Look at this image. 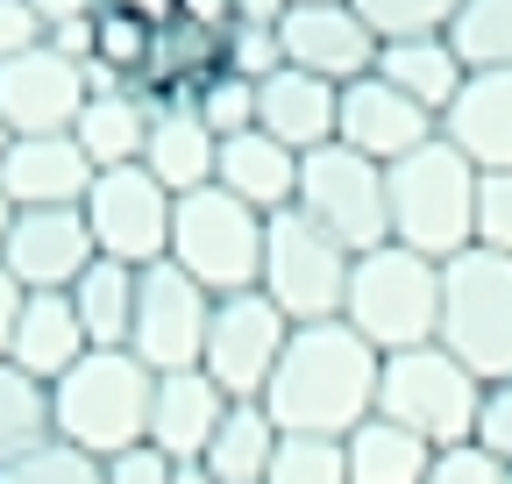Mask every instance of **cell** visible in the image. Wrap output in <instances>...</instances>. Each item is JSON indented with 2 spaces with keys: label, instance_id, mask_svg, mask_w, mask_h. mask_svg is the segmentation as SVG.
Returning <instances> with one entry per match:
<instances>
[{
  "label": "cell",
  "instance_id": "1",
  "mask_svg": "<svg viewBox=\"0 0 512 484\" xmlns=\"http://www.w3.org/2000/svg\"><path fill=\"white\" fill-rule=\"evenodd\" d=\"M377 371H384V356L349 321H306V328H292L278 371L264 385V413L278 420V435L342 442L377 413Z\"/></svg>",
  "mask_w": 512,
  "mask_h": 484
},
{
  "label": "cell",
  "instance_id": "2",
  "mask_svg": "<svg viewBox=\"0 0 512 484\" xmlns=\"http://www.w3.org/2000/svg\"><path fill=\"white\" fill-rule=\"evenodd\" d=\"M150 399H157L150 363H136L128 349H86L50 385V435L107 463L121 449L150 442Z\"/></svg>",
  "mask_w": 512,
  "mask_h": 484
},
{
  "label": "cell",
  "instance_id": "3",
  "mask_svg": "<svg viewBox=\"0 0 512 484\" xmlns=\"http://www.w3.org/2000/svg\"><path fill=\"white\" fill-rule=\"evenodd\" d=\"M342 321L377 349L399 356L441 335V264L406 250V242H377V250L349 257V292H342Z\"/></svg>",
  "mask_w": 512,
  "mask_h": 484
},
{
  "label": "cell",
  "instance_id": "4",
  "mask_svg": "<svg viewBox=\"0 0 512 484\" xmlns=\"http://www.w3.org/2000/svg\"><path fill=\"white\" fill-rule=\"evenodd\" d=\"M384 200H392V242L448 264L470 250V221H477V164L434 136L427 150L399 157L384 171Z\"/></svg>",
  "mask_w": 512,
  "mask_h": 484
},
{
  "label": "cell",
  "instance_id": "5",
  "mask_svg": "<svg viewBox=\"0 0 512 484\" xmlns=\"http://www.w3.org/2000/svg\"><path fill=\"white\" fill-rule=\"evenodd\" d=\"M434 342L484 385L512 378V257L470 242L463 257L441 264V335Z\"/></svg>",
  "mask_w": 512,
  "mask_h": 484
},
{
  "label": "cell",
  "instance_id": "6",
  "mask_svg": "<svg viewBox=\"0 0 512 484\" xmlns=\"http://www.w3.org/2000/svg\"><path fill=\"white\" fill-rule=\"evenodd\" d=\"M477 406H484V378H470L441 342L399 349L377 371V413L399 420L406 435H420L427 449H463L477 442Z\"/></svg>",
  "mask_w": 512,
  "mask_h": 484
},
{
  "label": "cell",
  "instance_id": "7",
  "mask_svg": "<svg viewBox=\"0 0 512 484\" xmlns=\"http://www.w3.org/2000/svg\"><path fill=\"white\" fill-rule=\"evenodd\" d=\"M171 264L192 285H207L214 299L256 292V271H264V214L242 207L221 186L171 200Z\"/></svg>",
  "mask_w": 512,
  "mask_h": 484
},
{
  "label": "cell",
  "instance_id": "8",
  "mask_svg": "<svg viewBox=\"0 0 512 484\" xmlns=\"http://www.w3.org/2000/svg\"><path fill=\"white\" fill-rule=\"evenodd\" d=\"M256 292L271 307L306 328V321H342V292H349V250L335 235H320L299 207L264 221V271H256Z\"/></svg>",
  "mask_w": 512,
  "mask_h": 484
},
{
  "label": "cell",
  "instance_id": "9",
  "mask_svg": "<svg viewBox=\"0 0 512 484\" xmlns=\"http://www.w3.org/2000/svg\"><path fill=\"white\" fill-rule=\"evenodd\" d=\"M320 235H335L349 257L392 242V200H384V164H370L349 143L306 150L299 157V200H292Z\"/></svg>",
  "mask_w": 512,
  "mask_h": 484
},
{
  "label": "cell",
  "instance_id": "10",
  "mask_svg": "<svg viewBox=\"0 0 512 484\" xmlns=\"http://www.w3.org/2000/svg\"><path fill=\"white\" fill-rule=\"evenodd\" d=\"M86 228H93V250L107 264L128 271H150L171 257V193L143 164H121V171H93V193H86Z\"/></svg>",
  "mask_w": 512,
  "mask_h": 484
},
{
  "label": "cell",
  "instance_id": "11",
  "mask_svg": "<svg viewBox=\"0 0 512 484\" xmlns=\"http://www.w3.org/2000/svg\"><path fill=\"white\" fill-rule=\"evenodd\" d=\"M207 321H214V292L192 285L171 257L136 271V328H128V356L150 371H200L207 349Z\"/></svg>",
  "mask_w": 512,
  "mask_h": 484
},
{
  "label": "cell",
  "instance_id": "12",
  "mask_svg": "<svg viewBox=\"0 0 512 484\" xmlns=\"http://www.w3.org/2000/svg\"><path fill=\"white\" fill-rule=\"evenodd\" d=\"M285 342H292V321L271 307L264 292H228V299H214L200 371H207L228 399H264V385H271V371H278Z\"/></svg>",
  "mask_w": 512,
  "mask_h": 484
},
{
  "label": "cell",
  "instance_id": "13",
  "mask_svg": "<svg viewBox=\"0 0 512 484\" xmlns=\"http://www.w3.org/2000/svg\"><path fill=\"white\" fill-rule=\"evenodd\" d=\"M86 114V65L50 43L0 65V129L8 136H72Z\"/></svg>",
  "mask_w": 512,
  "mask_h": 484
},
{
  "label": "cell",
  "instance_id": "14",
  "mask_svg": "<svg viewBox=\"0 0 512 484\" xmlns=\"http://www.w3.org/2000/svg\"><path fill=\"white\" fill-rule=\"evenodd\" d=\"M93 257L100 250L79 207H15L8 242H0V271L22 292H72Z\"/></svg>",
  "mask_w": 512,
  "mask_h": 484
},
{
  "label": "cell",
  "instance_id": "15",
  "mask_svg": "<svg viewBox=\"0 0 512 484\" xmlns=\"http://www.w3.org/2000/svg\"><path fill=\"white\" fill-rule=\"evenodd\" d=\"M434 136H441V121H434L420 100H406L399 86H384L377 72H370V79H349L342 100H335V143L363 150V157L384 164V171H392L399 157H413V150H427Z\"/></svg>",
  "mask_w": 512,
  "mask_h": 484
},
{
  "label": "cell",
  "instance_id": "16",
  "mask_svg": "<svg viewBox=\"0 0 512 484\" xmlns=\"http://www.w3.org/2000/svg\"><path fill=\"white\" fill-rule=\"evenodd\" d=\"M285 65L292 72H313V79H328V86H349V79H370L377 72V36L370 22L349 8V0H328V8H292L285 29Z\"/></svg>",
  "mask_w": 512,
  "mask_h": 484
},
{
  "label": "cell",
  "instance_id": "17",
  "mask_svg": "<svg viewBox=\"0 0 512 484\" xmlns=\"http://www.w3.org/2000/svg\"><path fill=\"white\" fill-rule=\"evenodd\" d=\"M0 193L8 207H86L93 164L72 136H15L0 150Z\"/></svg>",
  "mask_w": 512,
  "mask_h": 484
},
{
  "label": "cell",
  "instance_id": "18",
  "mask_svg": "<svg viewBox=\"0 0 512 484\" xmlns=\"http://www.w3.org/2000/svg\"><path fill=\"white\" fill-rule=\"evenodd\" d=\"M235 399L207 378V371H164L157 399H150V449H164L171 463H200L207 442L221 435V413Z\"/></svg>",
  "mask_w": 512,
  "mask_h": 484
},
{
  "label": "cell",
  "instance_id": "19",
  "mask_svg": "<svg viewBox=\"0 0 512 484\" xmlns=\"http://www.w3.org/2000/svg\"><path fill=\"white\" fill-rule=\"evenodd\" d=\"M441 136L477 171H512V65L505 72H470L463 93L441 114Z\"/></svg>",
  "mask_w": 512,
  "mask_h": 484
},
{
  "label": "cell",
  "instance_id": "20",
  "mask_svg": "<svg viewBox=\"0 0 512 484\" xmlns=\"http://www.w3.org/2000/svg\"><path fill=\"white\" fill-rule=\"evenodd\" d=\"M335 100H342V86L285 65V72H271L264 86H256V129L278 136L292 157L328 150V143H335Z\"/></svg>",
  "mask_w": 512,
  "mask_h": 484
},
{
  "label": "cell",
  "instance_id": "21",
  "mask_svg": "<svg viewBox=\"0 0 512 484\" xmlns=\"http://www.w3.org/2000/svg\"><path fill=\"white\" fill-rule=\"evenodd\" d=\"M214 186L235 193L242 207H256V214L271 221V214H285V207L299 200V157H292L278 136H264V129H242V136L221 143Z\"/></svg>",
  "mask_w": 512,
  "mask_h": 484
},
{
  "label": "cell",
  "instance_id": "22",
  "mask_svg": "<svg viewBox=\"0 0 512 484\" xmlns=\"http://www.w3.org/2000/svg\"><path fill=\"white\" fill-rule=\"evenodd\" d=\"M214 164H221V136L207 129L192 107H157L150 114V143H143V171L171 200L214 186Z\"/></svg>",
  "mask_w": 512,
  "mask_h": 484
},
{
  "label": "cell",
  "instance_id": "23",
  "mask_svg": "<svg viewBox=\"0 0 512 484\" xmlns=\"http://www.w3.org/2000/svg\"><path fill=\"white\" fill-rule=\"evenodd\" d=\"M86 349L93 342H86V328L72 314V292H29L22 299V321H15V342H8L15 371H29L36 385H57Z\"/></svg>",
  "mask_w": 512,
  "mask_h": 484
},
{
  "label": "cell",
  "instance_id": "24",
  "mask_svg": "<svg viewBox=\"0 0 512 484\" xmlns=\"http://www.w3.org/2000/svg\"><path fill=\"white\" fill-rule=\"evenodd\" d=\"M377 79L399 86L406 100H420L434 121L448 114V100L463 93L470 65L456 50H448V36H413V43H377Z\"/></svg>",
  "mask_w": 512,
  "mask_h": 484
},
{
  "label": "cell",
  "instance_id": "25",
  "mask_svg": "<svg viewBox=\"0 0 512 484\" xmlns=\"http://www.w3.org/2000/svg\"><path fill=\"white\" fill-rule=\"evenodd\" d=\"M72 143L86 150L93 171H121V164H143V143H150V107L143 93H86V114H79V129Z\"/></svg>",
  "mask_w": 512,
  "mask_h": 484
},
{
  "label": "cell",
  "instance_id": "26",
  "mask_svg": "<svg viewBox=\"0 0 512 484\" xmlns=\"http://www.w3.org/2000/svg\"><path fill=\"white\" fill-rule=\"evenodd\" d=\"M271 456H278V420L264 413V399H235L221 413V435L207 442L200 463H207L214 484H264Z\"/></svg>",
  "mask_w": 512,
  "mask_h": 484
},
{
  "label": "cell",
  "instance_id": "27",
  "mask_svg": "<svg viewBox=\"0 0 512 484\" xmlns=\"http://www.w3.org/2000/svg\"><path fill=\"white\" fill-rule=\"evenodd\" d=\"M342 456H349V484H420L434 463V449L384 413H370L356 435H342Z\"/></svg>",
  "mask_w": 512,
  "mask_h": 484
},
{
  "label": "cell",
  "instance_id": "28",
  "mask_svg": "<svg viewBox=\"0 0 512 484\" xmlns=\"http://www.w3.org/2000/svg\"><path fill=\"white\" fill-rule=\"evenodd\" d=\"M72 314H79L93 349H128V328H136V271L93 257L86 278L72 285Z\"/></svg>",
  "mask_w": 512,
  "mask_h": 484
},
{
  "label": "cell",
  "instance_id": "29",
  "mask_svg": "<svg viewBox=\"0 0 512 484\" xmlns=\"http://www.w3.org/2000/svg\"><path fill=\"white\" fill-rule=\"evenodd\" d=\"M448 50L470 72H505L512 65V0H463L448 22Z\"/></svg>",
  "mask_w": 512,
  "mask_h": 484
},
{
  "label": "cell",
  "instance_id": "30",
  "mask_svg": "<svg viewBox=\"0 0 512 484\" xmlns=\"http://www.w3.org/2000/svg\"><path fill=\"white\" fill-rule=\"evenodd\" d=\"M36 442H50V385H36L0 356V463H15Z\"/></svg>",
  "mask_w": 512,
  "mask_h": 484
},
{
  "label": "cell",
  "instance_id": "31",
  "mask_svg": "<svg viewBox=\"0 0 512 484\" xmlns=\"http://www.w3.org/2000/svg\"><path fill=\"white\" fill-rule=\"evenodd\" d=\"M349 8L370 22L377 43H413V36H448L463 0H349Z\"/></svg>",
  "mask_w": 512,
  "mask_h": 484
},
{
  "label": "cell",
  "instance_id": "32",
  "mask_svg": "<svg viewBox=\"0 0 512 484\" xmlns=\"http://www.w3.org/2000/svg\"><path fill=\"white\" fill-rule=\"evenodd\" d=\"M0 484H107V463L50 435V442L22 449L15 463H0Z\"/></svg>",
  "mask_w": 512,
  "mask_h": 484
},
{
  "label": "cell",
  "instance_id": "33",
  "mask_svg": "<svg viewBox=\"0 0 512 484\" xmlns=\"http://www.w3.org/2000/svg\"><path fill=\"white\" fill-rule=\"evenodd\" d=\"M264 484H349V456L328 435H278V456H271Z\"/></svg>",
  "mask_w": 512,
  "mask_h": 484
},
{
  "label": "cell",
  "instance_id": "34",
  "mask_svg": "<svg viewBox=\"0 0 512 484\" xmlns=\"http://www.w3.org/2000/svg\"><path fill=\"white\" fill-rule=\"evenodd\" d=\"M477 250L512 257V171H477V221H470Z\"/></svg>",
  "mask_w": 512,
  "mask_h": 484
},
{
  "label": "cell",
  "instance_id": "35",
  "mask_svg": "<svg viewBox=\"0 0 512 484\" xmlns=\"http://www.w3.org/2000/svg\"><path fill=\"white\" fill-rule=\"evenodd\" d=\"M192 114L207 121V129L228 143V136H242V129H256V86L249 79H235V72H221L200 100H192Z\"/></svg>",
  "mask_w": 512,
  "mask_h": 484
},
{
  "label": "cell",
  "instance_id": "36",
  "mask_svg": "<svg viewBox=\"0 0 512 484\" xmlns=\"http://www.w3.org/2000/svg\"><path fill=\"white\" fill-rule=\"evenodd\" d=\"M221 72H235V79H249V86H264L271 72H285L278 29H228V36H221Z\"/></svg>",
  "mask_w": 512,
  "mask_h": 484
},
{
  "label": "cell",
  "instance_id": "37",
  "mask_svg": "<svg viewBox=\"0 0 512 484\" xmlns=\"http://www.w3.org/2000/svg\"><path fill=\"white\" fill-rule=\"evenodd\" d=\"M420 484H505V463L484 456L477 442H463V449H434V463H427Z\"/></svg>",
  "mask_w": 512,
  "mask_h": 484
},
{
  "label": "cell",
  "instance_id": "38",
  "mask_svg": "<svg viewBox=\"0 0 512 484\" xmlns=\"http://www.w3.org/2000/svg\"><path fill=\"white\" fill-rule=\"evenodd\" d=\"M477 449L498 456V463L512 470V378L484 385V406H477Z\"/></svg>",
  "mask_w": 512,
  "mask_h": 484
},
{
  "label": "cell",
  "instance_id": "39",
  "mask_svg": "<svg viewBox=\"0 0 512 484\" xmlns=\"http://www.w3.org/2000/svg\"><path fill=\"white\" fill-rule=\"evenodd\" d=\"M36 43H50L43 15L29 8V0H0V65H8V57H22V50H36Z\"/></svg>",
  "mask_w": 512,
  "mask_h": 484
},
{
  "label": "cell",
  "instance_id": "40",
  "mask_svg": "<svg viewBox=\"0 0 512 484\" xmlns=\"http://www.w3.org/2000/svg\"><path fill=\"white\" fill-rule=\"evenodd\" d=\"M171 470H178V463H171L164 449H150V442L107 456V484H171Z\"/></svg>",
  "mask_w": 512,
  "mask_h": 484
},
{
  "label": "cell",
  "instance_id": "41",
  "mask_svg": "<svg viewBox=\"0 0 512 484\" xmlns=\"http://www.w3.org/2000/svg\"><path fill=\"white\" fill-rule=\"evenodd\" d=\"M178 22L207 29V36H228L235 29V0H178Z\"/></svg>",
  "mask_w": 512,
  "mask_h": 484
},
{
  "label": "cell",
  "instance_id": "42",
  "mask_svg": "<svg viewBox=\"0 0 512 484\" xmlns=\"http://www.w3.org/2000/svg\"><path fill=\"white\" fill-rule=\"evenodd\" d=\"M292 0H235V29H285Z\"/></svg>",
  "mask_w": 512,
  "mask_h": 484
},
{
  "label": "cell",
  "instance_id": "43",
  "mask_svg": "<svg viewBox=\"0 0 512 484\" xmlns=\"http://www.w3.org/2000/svg\"><path fill=\"white\" fill-rule=\"evenodd\" d=\"M100 8L136 15V22H150V29H171V22H178V0H100Z\"/></svg>",
  "mask_w": 512,
  "mask_h": 484
},
{
  "label": "cell",
  "instance_id": "44",
  "mask_svg": "<svg viewBox=\"0 0 512 484\" xmlns=\"http://www.w3.org/2000/svg\"><path fill=\"white\" fill-rule=\"evenodd\" d=\"M22 299H29V292H22V285H15L8 271H0V356H8V342H15V321H22Z\"/></svg>",
  "mask_w": 512,
  "mask_h": 484
},
{
  "label": "cell",
  "instance_id": "45",
  "mask_svg": "<svg viewBox=\"0 0 512 484\" xmlns=\"http://www.w3.org/2000/svg\"><path fill=\"white\" fill-rule=\"evenodd\" d=\"M29 8L43 15V29H64V22H86L100 0H29Z\"/></svg>",
  "mask_w": 512,
  "mask_h": 484
},
{
  "label": "cell",
  "instance_id": "46",
  "mask_svg": "<svg viewBox=\"0 0 512 484\" xmlns=\"http://www.w3.org/2000/svg\"><path fill=\"white\" fill-rule=\"evenodd\" d=\"M171 484H214V477H207V463H178V470H171Z\"/></svg>",
  "mask_w": 512,
  "mask_h": 484
},
{
  "label": "cell",
  "instance_id": "47",
  "mask_svg": "<svg viewBox=\"0 0 512 484\" xmlns=\"http://www.w3.org/2000/svg\"><path fill=\"white\" fill-rule=\"evenodd\" d=\"M8 221H15V207H8V193H0V242H8Z\"/></svg>",
  "mask_w": 512,
  "mask_h": 484
},
{
  "label": "cell",
  "instance_id": "48",
  "mask_svg": "<svg viewBox=\"0 0 512 484\" xmlns=\"http://www.w3.org/2000/svg\"><path fill=\"white\" fill-rule=\"evenodd\" d=\"M292 8H328V0H292Z\"/></svg>",
  "mask_w": 512,
  "mask_h": 484
},
{
  "label": "cell",
  "instance_id": "49",
  "mask_svg": "<svg viewBox=\"0 0 512 484\" xmlns=\"http://www.w3.org/2000/svg\"><path fill=\"white\" fill-rule=\"evenodd\" d=\"M8 143H15V136H8V129H0V150H8Z\"/></svg>",
  "mask_w": 512,
  "mask_h": 484
},
{
  "label": "cell",
  "instance_id": "50",
  "mask_svg": "<svg viewBox=\"0 0 512 484\" xmlns=\"http://www.w3.org/2000/svg\"><path fill=\"white\" fill-rule=\"evenodd\" d=\"M505 484H512V470H505Z\"/></svg>",
  "mask_w": 512,
  "mask_h": 484
}]
</instances>
